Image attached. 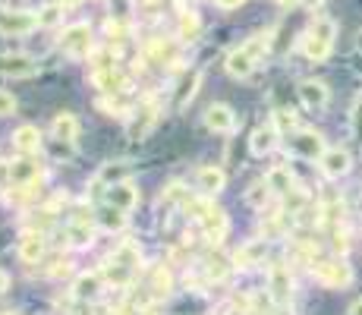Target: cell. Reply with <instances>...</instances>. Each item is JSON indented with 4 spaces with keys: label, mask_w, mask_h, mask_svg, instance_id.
Returning a JSON list of instances; mask_svg holds the SVG:
<instances>
[{
    "label": "cell",
    "mask_w": 362,
    "mask_h": 315,
    "mask_svg": "<svg viewBox=\"0 0 362 315\" xmlns=\"http://www.w3.org/2000/svg\"><path fill=\"white\" fill-rule=\"evenodd\" d=\"M334 38H337V23L331 16H315L309 25V32L303 35V51L309 60H325L334 47Z\"/></svg>",
    "instance_id": "cell-1"
},
{
    "label": "cell",
    "mask_w": 362,
    "mask_h": 315,
    "mask_svg": "<svg viewBox=\"0 0 362 315\" xmlns=\"http://www.w3.org/2000/svg\"><path fill=\"white\" fill-rule=\"evenodd\" d=\"M312 275L322 287H331V290H344V287L353 284V268L344 262V258H322V262H312Z\"/></svg>",
    "instance_id": "cell-2"
},
{
    "label": "cell",
    "mask_w": 362,
    "mask_h": 315,
    "mask_svg": "<svg viewBox=\"0 0 362 315\" xmlns=\"http://www.w3.org/2000/svg\"><path fill=\"white\" fill-rule=\"evenodd\" d=\"M60 51L66 54V57H88V54L95 51L92 45V25L88 23H73L66 25L64 35H60Z\"/></svg>",
    "instance_id": "cell-3"
},
{
    "label": "cell",
    "mask_w": 362,
    "mask_h": 315,
    "mask_svg": "<svg viewBox=\"0 0 362 315\" xmlns=\"http://www.w3.org/2000/svg\"><path fill=\"white\" fill-rule=\"evenodd\" d=\"M268 297L274 306H287L293 299V277H290L287 265L274 262L268 268Z\"/></svg>",
    "instance_id": "cell-4"
},
{
    "label": "cell",
    "mask_w": 362,
    "mask_h": 315,
    "mask_svg": "<svg viewBox=\"0 0 362 315\" xmlns=\"http://www.w3.org/2000/svg\"><path fill=\"white\" fill-rule=\"evenodd\" d=\"M158 117H161V104H158V98H145L142 104H139L136 110H132V120L127 126L129 139H142L151 132V126L158 123Z\"/></svg>",
    "instance_id": "cell-5"
},
{
    "label": "cell",
    "mask_w": 362,
    "mask_h": 315,
    "mask_svg": "<svg viewBox=\"0 0 362 315\" xmlns=\"http://www.w3.org/2000/svg\"><path fill=\"white\" fill-rule=\"evenodd\" d=\"M290 151H293L296 158L315 161V158H322L325 151H328V145H325L322 132H315V130H299V132H293V136H290Z\"/></svg>",
    "instance_id": "cell-6"
},
{
    "label": "cell",
    "mask_w": 362,
    "mask_h": 315,
    "mask_svg": "<svg viewBox=\"0 0 362 315\" xmlns=\"http://www.w3.org/2000/svg\"><path fill=\"white\" fill-rule=\"evenodd\" d=\"M38 29V16L29 10H6V13H0V32L4 35H29Z\"/></svg>",
    "instance_id": "cell-7"
},
{
    "label": "cell",
    "mask_w": 362,
    "mask_h": 315,
    "mask_svg": "<svg viewBox=\"0 0 362 315\" xmlns=\"http://www.w3.org/2000/svg\"><path fill=\"white\" fill-rule=\"evenodd\" d=\"M224 67H227V73H230L233 79H249V76L255 73V67H259V57H255L246 45H240V47H233V51L227 54Z\"/></svg>",
    "instance_id": "cell-8"
},
{
    "label": "cell",
    "mask_w": 362,
    "mask_h": 315,
    "mask_svg": "<svg viewBox=\"0 0 362 315\" xmlns=\"http://www.w3.org/2000/svg\"><path fill=\"white\" fill-rule=\"evenodd\" d=\"M92 86L101 88L104 95H127L129 79H127V73H123L120 67H114V69H92Z\"/></svg>",
    "instance_id": "cell-9"
},
{
    "label": "cell",
    "mask_w": 362,
    "mask_h": 315,
    "mask_svg": "<svg viewBox=\"0 0 362 315\" xmlns=\"http://www.w3.org/2000/svg\"><path fill=\"white\" fill-rule=\"evenodd\" d=\"M132 177V164L127 161H107V164H101L98 177H95V189H110L117 183H129Z\"/></svg>",
    "instance_id": "cell-10"
},
{
    "label": "cell",
    "mask_w": 362,
    "mask_h": 315,
    "mask_svg": "<svg viewBox=\"0 0 362 315\" xmlns=\"http://www.w3.org/2000/svg\"><path fill=\"white\" fill-rule=\"evenodd\" d=\"M202 86V69H186L183 76H180L177 82V95H173V110H186L189 108V101L196 98Z\"/></svg>",
    "instance_id": "cell-11"
},
{
    "label": "cell",
    "mask_w": 362,
    "mask_h": 315,
    "mask_svg": "<svg viewBox=\"0 0 362 315\" xmlns=\"http://www.w3.org/2000/svg\"><path fill=\"white\" fill-rule=\"evenodd\" d=\"M318 164H322V173H325V177L340 180L344 173H350L353 158H350V151H344V149H328L322 158H318Z\"/></svg>",
    "instance_id": "cell-12"
},
{
    "label": "cell",
    "mask_w": 362,
    "mask_h": 315,
    "mask_svg": "<svg viewBox=\"0 0 362 315\" xmlns=\"http://www.w3.org/2000/svg\"><path fill=\"white\" fill-rule=\"evenodd\" d=\"M296 92H299V101H303L305 108H312V110H322L325 104L331 101L328 86H325V82H318V79H303Z\"/></svg>",
    "instance_id": "cell-13"
},
{
    "label": "cell",
    "mask_w": 362,
    "mask_h": 315,
    "mask_svg": "<svg viewBox=\"0 0 362 315\" xmlns=\"http://www.w3.org/2000/svg\"><path fill=\"white\" fill-rule=\"evenodd\" d=\"M104 275L101 271H86V275H79L76 277V284H73V297L76 299H86V303H92V299H98L101 293H104Z\"/></svg>",
    "instance_id": "cell-14"
},
{
    "label": "cell",
    "mask_w": 362,
    "mask_h": 315,
    "mask_svg": "<svg viewBox=\"0 0 362 315\" xmlns=\"http://www.w3.org/2000/svg\"><path fill=\"white\" fill-rule=\"evenodd\" d=\"M0 73L13 76V79H25V76L38 73V63L32 57H25V54H4L0 57Z\"/></svg>",
    "instance_id": "cell-15"
},
{
    "label": "cell",
    "mask_w": 362,
    "mask_h": 315,
    "mask_svg": "<svg viewBox=\"0 0 362 315\" xmlns=\"http://www.w3.org/2000/svg\"><path fill=\"white\" fill-rule=\"evenodd\" d=\"M205 126L211 132H233L236 130V114L227 104H211L205 110Z\"/></svg>",
    "instance_id": "cell-16"
},
{
    "label": "cell",
    "mask_w": 362,
    "mask_h": 315,
    "mask_svg": "<svg viewBox=\"0 0 362 315\" xmlns=\"http://www.w3.org/2000/svg\"><path fill=\"white\" fill-rule=\"evenodd\" d=\"M45 249H47L45 234H38V230H25L23 240H19V258L29 265L41 262V258H45Z\"/></svg>",
    "instance_id": "cell-17"
},
{
    "label": "cell",
    "mask_w": 362,
    "mask_h": 315,
    "mask_svg": "<svg viewBox=\"0 0 362 315\" xmlns=\"http://www.w3.org/2000/svg\"><path fill=\"white\" fill-rule=\"evenodd\" d=\"M277 139H281V132L274 130V123L259 126V130L252 132V139H249V151H252L255 158L271 155V151H274V145H277Z\"/></svg>",
    "instance_id": "cell-18"
},
{
    "label": "cell",
    "mask_w": 362,
    "mask_h": 315,
    "mask_svg": "<svg viewBox=\"0 0 362 315\" xmlns=\"http://www.w3.org/2000/svg\"><path fill=\"white\" fill-rule=\"evenodd\" d=\"M199 224H202V230H205V240H208V243H221V240L227 236V227H230V224H227V214L221 212L218 205H214L211 212H208Z\"/></svg>",
    "instance_id": "cell-19"
},
{
    "label": "cell",
    "mask_w": 362,
    "mask_h": 315,
    "mask_svg": "<svg viewBox=\"0 0 362 315\" xmlns=\"http://www.w3.org/2000/svg\"><path fill=\"white\" fill-rule=\"evenodd\" d=\"M107 205L120 208V212H129V208L139 205V189L132 183H117L107 189Z\"/></svg>",
    "instance_id": "cell-20"
},
{
    "label": "cell",
    "mask_w": 362,
    "mask_h": 315,
    "mask_svg": "<svg viewBox=\"0 0 362 315\" xmlns=\"http://www.w3.org/2000/svg\"><path fill=\"white\" fill-rule=\"evenodd\" d=\"M10 173H13V183H16V186H25V183H35V180L41 177V164H38V161H35L32 155H25V158L13 161V164H10Z\"/></svg>",
    "instance_id": "cell-21"
},
{
    "label": "cell",
    "mask_w": 362,
    "mask_h": 315,
    "mask_svg": "<svg viewBox=\"0 0 362 315\" xmlns=\"http://www.w3.org/2000/svg\"><path fill=\"white\" fill-rule=\"evenodd\" d=\"M145 60L151 63H177V45L170 38H151L145 45Z\"/></svg>",
    "instance_id": "cell-22"
},
{
    "label": "cell",
    "mask_w": 362,
    "mask_h": 315,
    "mask_svg": "<svg viewBox=\"0 0 362 315\" xmlns=\"http://www.w3.org/2000/svg\"><path fill=\"white\" fill-rule=\"evenodd\" d=\"M264 256H268V240H249L246 246L233 256V262H236V268H249V265L264 262Z\"/></svg>",
    "instance_id": "cell-23"
},
{
    "label": "cell",
    "mask_w": 362,
    "mask_h": 315,
    "mask_svg": "<svg viewBox=\"0 0 362 315\" xmlns=\"http://www.w3.org/2000/svg\"><path fill=\"white\" fill-rule=\"evenodd\" d=\"M54 139H57V142H66V145H73L76 139H79V120H76L73 114H57L54 117Z\"/></svg>",
    "instance_id": "cell-24"
},
{
    "label": "cell",
    "mask_w": 362,
    "mask_h": 315,
    "mask_svg": "<svg viewBox=\"0 0 362 315\" xmlns=\"http://www.w3.org/2000/svg\"><path fill=\"white\" fill-rule=\"evenodd\" d=\"M13 145H16L23 155H35V151L41 149V130L38 126H19L16 132H13Z\"/></svg>",
    "instance_id": "cell-25"
},
{
    "label": "cell",
    "mask_w": 362,
    "mask_h": 315,
    "mask_svg": "<svg viewBox=\"0 0 362 315\" xmlns=\"http://www.w3.org/2000/svg\"><path fill=\"white\" fill-rule=\"evenodd\" d=\"M264 183H268V189H271V193H277V195H287L290 189H296L293 173H290V167H284V164L271 167L268 177H264Z\"/></svg>",
    "instance_id": "cell-26"
},
{
    "label": "cell",
    "mask_w": 362,
    "mask_h": 315,
    "mask_svg": "<svg viewBox=\"0 0 362 315\" xmlns=\"http://www.w3.org/2000/svg\"><path fill=\"white\" fill-rule=\"evenodd\" d=\"M227 183V177H224V171H218V167H202L199 171V189L205 195H218L221 189H224Z\"/></svg>",
    "instance_id": "cell-27"
},
{
    "label": "cell",
    "mask_w": 362,
    "mask_h": 315,
    "mask_svg": "<svg viewBox=\"0 0 362 315\" xmlns=\"http://www.w3.org/2000/svg\"><path fill=\"white\" fill-rule=\"evenodd\" d=\"M95 221H98L104 230H110V234H114V230L127 227V212H120V208H114V205H101L98 214H95Z\"/></svg>",
    "instance_id": "cell-28"
},
{
    "label": "cell",
    "mask_w": 362,
    "mask_h": 315,
    "mask_svg": "<svg viewBox=\"0 0 362 315\" xmlns=\"http://www.w3.org/2000/svg\"><path fill=\"white\" fill-rule=\"evenodd\" d=\"M101 275H104V281L107 284H114V287H129L132 281V268H127V265H120V262H104V268H101Z\"/></svg>",
    "instance_id": "cell-29"
},
{
    "label": "cell",
    "mask_w": 362,
    "mask_h": 315,
    "mask_svg": "<svg viewBox=\"0 0 362 315\" xmlns=\"http://www.w3.org/2000/svg\"><path fill=\"white\" fill-rule=\"evenodd\" d=\"M66 240L73 243L76 249L92 246V243H95V230H92V224H79V221H73V224H69V230H66Z\"/></svg>",
    "instance_id": "cell-30"
},
{
    "label": "cell",
    "mask_w": 362,
    "mask_h": 315,
    "mask_svg": "<svg viewBox=\"0 0 362 315\" xmlns=\"http://www.w3.org/2000/svg\"><path fill=\"white\" fill-rule=\"evenodd\" d=\"M110 258H114V262H120V265H127V268H132V271H136V265L142 262V252H139V246H136V243H132V240H123L120 246L114 249V256H110Z\"/></svg>",
    "instance_id": "cell-31"
},
{
    "label": "cell",
    "mask_w": 362,
    "mask_h": 315,
    "mask_svg": "<svg viewBox=\"0 0 362 315\" xmlns=\"http://www.w3.org/2000/svg\"><path fill=\"white\" fill-rule=\"evenodd\" d=\"M202 32V19L196 10H183L180 13V38L183 41H196Z\"/></svg>",
    "instance_id": "cell-32"
},
{
    "label": "cell",
    "mask_w": 362,
    "mask_h": 315,
    "mask_svg": "<svg viewBox=\"0 0 362 315\" xmlns=\"http://www.w3.org/2000/svg\"><path fill=\"white\" fill-rule=\"evenodd\" d=\"M101 110H107V117H127L129 114V101L123 95H104L98 101Z\"/></svg>",
    "instance_id": "cell-33"
},
{
    "label": "cell",
    "mask_w": 362,
    "mask_h": 315,
    "mask_svg": "<svg viewBox=\"0 0 362 315\" xmlns=\"http://www.w3.org/2000/svg\"><path fill=\"white\" fill-rule=\"evenodd\" d=\"M268 199H271V189L268 183H252L246 189V205H252V208H259V212H264V205H268Z\"/></svg>",
    "instance_id": "cell-34"
},
{
    "label": "cell",
    "mask_w": 362,
    "mask_h": 315,
    "mask_svg": "<svg viewBox=\"0 0 362 315\" xmlns=\"http://www.w3.org/2000/svg\"><path fill=\"white\" fill-rule=\"evenodd\" d=\"M205 271H208V277H211V281H224L227 271H230V265H227L224 256H211L205 262Z\"/></svg>",
    "instance_id": "cell-35"
},
{
    "label": "cell",
    "mask_w": 362,
    "mask_h": 315,
    "mask_svg": "<svg viewBox=\"0 0 362 315\" xmlns=\"http://www.w3.org/2000/svg\"><path fill=\"white\" fill-rule=\"evenodd\" d=\"M107 35L114 41H127L129 35H132V25L127 23V19H114V16H110L107 19Z\"/></svg>",
    "instance_id": "cell-36"
},
{
    "label": "cell",
    "mask_w": 362,
    "mask_h": 315,
    "mask_svg": "<svg viewBox=\"0 0 362 315\" xmlns=\"http://www.w3.org/2000/svg\"><path fill=\"white\" fill-rule=\"evenodd\" d=\"M151 290H155V293H167V290H170V271H167L164 265H158V268L151 271Z\"/></svg>",
    "instance_id": "cell-37"
},
{
    "label": "cell",
    "mask_w": 362,
    "mask_h": 315,
    "mask_svg": "<svg viewBox=\"0 0 362 315\" xmlns=\"http://www.w3.org/2000/svg\"><path fill=\"white\" fill-rule=\"evenodd\" d=\"M92 63H95V69H114L117 54L110 47H101V51H92Z\"/></svg>",
    "instance_id": "cell-38"
},
{
    "label": "cell",
    "mask_w": 362,
    "mask_h": 315,
    "mask_svg": "<svg viewBox=\"0 0 362 315\" xmlns=\"http://www.w3.org/2000/svg\"><path fill=\"white\" fill-rule=\"evenodd\" d=\"M60 16H64V6H60V4H51V6H45V10L38 13V25H57Z\"/></svg>",
    "instance_id": "cell-39"
},
{
    "label": "cell",
    "mask_w": 362,
    "mask_h": 315,
    "mask_svg": "<svg viewBox=\"0 0 362 315\" xmlns=\"http://www.w3.org/2000/svg\"><path fill=\"white\" fill-rule=\"evenodd\" d=\"M54 224V212L51 208H45V212H35V218H32V230H38V234H45L47 227Z\"/></svg>",
    "instance_id": "cell-40"
},
{
    "label": "cell",
    "mask_w": 362,
    "mask_h": 315,
    "mask_svg": "<svg viewBox=\"0 0 362 315\" xmlns=\"http://www.w3.org/2000/svg\"><path fill=\"white\" fill-rule=\"evenodd\" d=\"M66 315H98V309H95L92 303H86V299H73V303H69V309H66Z\"/></svg>",
    "instance_id": "cell-41"
},
{
    "label": "cell",
    "mask_w": 362,
    "mask_h": 315,
    "mask_svg": "<svg viewBox=\"0 0 362 315\" xmlns=\"http://www.w3.org/2000/svg\"><path fill=\"white\" fill-rule=\"evenodd\" d=\"M296 120H293V114H287V110H277L274 114V130L277 132H287V130H293Z\"/></svg>",
    "instance_id": "cell-42"
},
{
    "label": "cell",
    "mask_w": 362,
    "mask_h": 315,
    "mask_svg": "<svg viewBox=\"0 0 362 315\" xmlns=\"http://www.w3.org/2000/svg\"><path fill=\"white\" fill-rule=\"evenodd\" d=\"M110 13H114V19H127L132 13V0H110Z\"/></svg>",
    "instance_id": "cell-43"
},
{
    "label": "cell",
    "mask_w": 362,
    "mask_h": 315,
    "mask_svg": "<svg viewBox=\"0 0 362 315\" xmlns=\"http://www.w3.org/2000/svg\"><path fill=\"white\" fill-rule=\"evenodd\" d=\"M13 110H16V98L6 95V92H0V117L13 114Z\"/></svg>",
    "instance_id": "cell-44"
},
{
    "label": "cell",
    "mask_w": 362,
    "mask_h": 315,
    "mask_svg": "<svg viewBox=\"0 0 362 315\" xmlns=\"http://www.w3.org/2000/svg\"><path fill=\"white\" fill-rule=\"evenodd\" d=\"M13 183V173H10V161L0 158V189H6Z\"/></svg>",
    "instance_id": "cell-45"
},
{
    "label": "cell",
    "mask_w": 362,
    "mask_h": 315,
    "mask_svg": "<svg viewBox=\"0 0 362 315\" xmlns=\"http://www.w3.org/2000/svg\"><path fill=\"white\" fill-rule=\"evenodd\" d=\"M214 4H218L221 10H236V6H243L246 0H214Z\"/></svg>",
    "instance_id": "cell-46"
},
{
    "label": "cell",
    "mask_w": 362,
    "mask_h": 315,
    "mask_svg": "<svg viewBox=\"0 0 362 315\" xmlns=\"http://www.w3.org/2000/svg\"><path fill=\"white\" fill-rule=\"evenodd\" d=\"M6 290H10V275L0 268V293H6Z\"/></svg>",
    "instance_id": "cell-47"
},
{
    "label": "cell",
    "mask_w": 362,
    "mask_h": 315,
    "mask_svg": "<svg viewBox=\"0 0 362 315\" xmlns=\"http://www.w3.org/2000/svg\"><path fill=\"white\" fill-rule=\"evenodd\" d=\"M299 4H303V6H309V10H318V6H322L325 0H299Z\"/></svg>",
    "instance_id": "cell-48"
},
{
    "label": "cell",
    "mask_w": 362,
    "mask_h": 315,
    "mask_svg": "<svg viewBox=\"0 0 362 315\" xmlns=\"http://www.w3.org/2000/svg\"><path fill=\"white\" fill-rule=\"evenodd\" d=\"M346 315H362V299H356V303L350 306V312H346Z\"/></svg>",
    "instance_id": "cell-49"
},
{
    "label": "cell",
    "mask_w": 362,
    "mask_h": 315,
    "mask_svg": "<svg viewBox=\"0 0 362 315\" xmlns=\"http://www.w3.org/2000/svg\"><path fill=\"white\" fill-rule=\"evenodd\" d=\"M82 4V0H60V6H64V10H66V6H79Z\"/></svg>",
    "instance_id": "cell-50"
},
{
    "label": "cell",
    "mask_w": 362,
    "mask_h": 315,
    "mask_svg": "<svg viewBox=\"0 0 362 315\" xmlns=\"http://www.w3.org/2000/svg\"><path fill=\"white\" fill-rule=\"evenodd\" d=\"M277 4H281V6H296L299 0H277Z\"/></svg>",
    "instance_id": "cell-51"
},
{
    "label": "cell",
    "mask_w": 362,
    "mask_h": 315,
    "mask_svg": "<svg viewBox=\"0 0 362 315\" xmlns=\"http://www.w3.org/2000/svg\"><path fill=\"white\" fill-rule=\"evenodd\" d=\"M180 4H183V10H186V6H192V4H199V0H180Z\"/></svg>",
    "instance_id": "cell-52"
},
{
    "label": "cell",
    "mask_w": 362,
    "mask_h": 315,
    "mask_svg": "<svg viewBox=\"0 0 362 315\" xmlns=\"http://www.w3.org/2000/svg\"><path fill=\"white\" fill-rule=\"evenodd\" d=\"M136 315H158V312H151V309H139Z\"/></svg>",
    "instance_id": "cell-53"
},
{
    "label": "cell",
    "mask_w": 362,
    "mask_h": 315,
    "mask_svg": "<svg viewBox=\"0 0 362 315\" xmlns=\"http://www.w3.org/2000/svg\"><path fill=\"white\" fill-rule=\"evenodd\" d=\"M356 47H359V51H362V32L356 35Z\"/></svg>",
    "instance_id": "cell-54"
},
{
    "label": "cell",
    "mask_w": 362,
    "mask_h": 315,
    "mask_svg": "<svg viewBox=\"0 0 362 315\" xmlns=\"http://www.w3.org/2000/svg\"><path fill=\"white\" fill-rule=\"evenodd\" d=\"M142 4H145V6H155V4H158V0H142Z\"/></svg>",
    "instance_id": "cell-55"
},
{
    "label": "cell",
    "mask_w": 362,
    "mask_h": 315,
    "mask_svg": "<svg viewBox=\"0 0 362 315\" xmlns=\"http://www.w3.org/2000/svg\"><path fill=\"white\" fill-rule=\"evenodd\" d=\"M227 315H246V312H240V309H230V312H227Z\"/></svg>",
    "instance_id": "cell-56"
},
{
    "label": "cell",
    "mask_w": 362,
    "mask_h": 315,
    "mask_svg": "<svg viewBox=\"0 0 362 315\" xmlns=\"http://www.w3.org/2000/svg\"><path fill=\"white\" fill-rule=\"evenodd\" d=\"M0 315H16V312H0Z\"/></svg>",
    "instance_id": "cell-57"
},
{
    "label": "cell",
    "mask_w": 362,
    "mask_h": 315,
    "mask_svg": "<svg viewBox=\"0 0 362 315\" xmlns=\"http://www.w3.org/2000/svg\"><path fill=\"white\" fill-rule=\"evenodd\" d=\"M10 4H23V0H10Z\"/></svg>",
    "instance_id": "cell-58"
}]
</instances>
